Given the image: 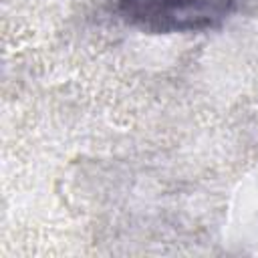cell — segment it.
Returning a JSON list of instances; mask_svg holds the SVG:
<instances>
[{
  "instance_id": "obj_1",
  "label": "cell",
  "mask_w": 258,
  "mask_h": 258,
  "mask_svg": "<svg viewBox=\"0 0 258 258\" xmlns=\"http://www.w3.org/2000/svg\"><path fill=\"white\" fill-rule=\"evenodd\" d=\"M242 0H111L113 12L147 34H191L224 26Z\"/></svg>"
}]
</instances>
